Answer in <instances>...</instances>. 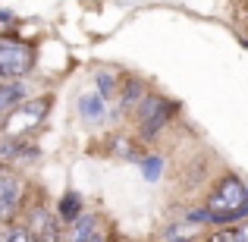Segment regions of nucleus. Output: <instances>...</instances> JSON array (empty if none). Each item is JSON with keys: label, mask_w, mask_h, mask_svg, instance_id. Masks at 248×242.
Here are the masks:
<instances>
[{"label": "nucleus", "mask_w": 248, "mask_h": 242, "mask_svg": "<svg viewBox=\"0 0 248 242\" xmlns=\"http://www.w3.org/2000/svg\"><path fill=\"white\" fill-rule=\"evenodd\" d=\"M164 239L167 242H195L198 239V226H192V220L188 224H170L164 230Z\"/></svg>", "instance_id": "6e6552de"}, {"label": "nucleus", "mask_w": 248, "mask_h": 242, "mask_svg": "<svg viewBox=\"0 0 248 242\" xmlns=\"http://www.w3.org/2000/svg\"><path fill=\"white\" fill-rule=\"evenodd\" d=\"M35 242H60V233H57V226H50V230H44V233H38Z\"/></svg>", "instance_id": "ddd939ff"}, {"label": "nucleus", "mask_w": 248, "mask_h": 242, "mask_svg": "<svg viewBox=\"0 0 248 242\" xmlns=\"http://www.w3.org/2000/svg\"><path fill=\"white\" fill-rule=\"evenodd\" d=\"M245 201H248V186L239 176H223L214 186V192L207 195V208L211 211H232V208L245 205Z\"/></svg>", "instance_id": "20e7f679"}, {"label": "nucleus", "mask_w": 248, "mask_h": 242, "mask_svg": "<svg viewBox=\"0 0 248 242\" xmlns=\"http://www.w3.org/2000/svg\"><path fill=\"white\" fill-rule=\"evenodd\" d=\"M176 110H179V104L170 101V97L145 95L139 101V135L141 139H154V135L176 116Z\"/></svg>", "instance_id": "f257e3e1"}, {"label": "nucleus", "mask_w": 248, "mask_h": 242, "mask_svg": "<svg viewBox=\"0 0 248 242\" xmlns=\"http://www.w3.org/2000/svg\"><path fill=\"white\" fill-rule=\"evenodd\" d=\"M6 242H35V233H31L29 226H13Z\"/></svg>", "instance_id": "9d476101"}, {"label": "nucleus", "mask_w": 248, "mask_h": 242, "mask_svg": "<svg viewBox=\"0 0 248 242\" xmlns=\"http://www.w3.org/2000/svg\"><path fill=\"white\" fill-rule=\"evenodd\" d=\"M107 104H104V95L101 91H94V95H82L79 97V113L85 116V120H101L104 113H107Z\"/></svg>", "instance_id": "0eeeda50"}, {"label": "nucleus", "mask_w": 248, "mask_h": 242, "mask_svg": "<svg viewBox=\"0 0 248 242\" xmlns=\"http://www.w3.org/2000/svg\"><path fill=\"white\" fill-rule=\"evenodd\" d=\"M207 242H242L239 239V230H230V226H220L217 233H211Z\"/></svg>", "instance_id": "1a4fd4ad"}, {"label": "nucleus", "mask_w": 248, "mask_h": 242, "mask_svg": "<svg viewBox=\"0 0 248 242\" xmlns=\"http://www.w3.org/2000/svg\"><path fill=\"white\" fill-rule=\"evenodd\" d=\"M239 239L248 242V220H242V226H239Z\"/></svg>", "instance_id": "2eb2a0df"}, {"label": "nucleus", "mask_w": 248, "mask_h": 242, "mask_svg": "<svg viewBox=\"0 0 248 242\" xmlns=\"http://www.w3.org/2000/svg\"><path fill=\"white\" fill-rule=\"evenodd\" d=\"M94 85H97V91H101V95H110V91H113V79H110L107 73H97L94 76Z\"/></svg>", "instance_id": "f8f14e48"}, {"label": "nucleus", "mask_w": 248, "mask_h": 242, "mask_svg": "<svg viewBox=\"0 0 248 242\" xmlns=\"http://www.w3.org/2000/svg\"><path fill=\"white\" fill-rule=\"evenodd\" d=\"M47 107H50V97H38V101H22V104H16L13 110H6L3 135H10V139H22L25 132H31V129H35L38 123L44 120Z\"/></svg>", "instance_id": "f03ea898"}, {"label": "nucleus", "mask_w": 248, "mask_h": 242, "mask_svg": "<svg viewBox=\"0 0 248 242\" xmlns=\"http://www.w3.org/2000/svg\"><path fill=\"white\" fill-rule=\"evenodd\" d=\"M10 25H13V16H10L6 10H0V35H3V32L10 29Z\"/></svg>", "instance_id": "4468645a"}, {"label": "nucleus", "mask_w": 248, "mask_h": 242, "mask_svg": "<svg viewBox=\"0 0 248 242\" xmlns=\"http://www.w3.org/2000/svg\"><path fill=\"white\" fill-rule=\"evenodd\" d=\"M19 182L10 173H0V220H13V214L19 211Z\"/></svg>", "instance_id": "39448f33"}, {"label": "nucleus", "mask_w": 248, "mask_h": 242, "mask_svg": "<svg viewBox=\"0 0 248 242\" xmlns=\"http://www.w3.org/2000/svg\"><path fill=\"white\" fill-rule=\"evenodd\" d=\"M57 217L63 220V224H76V220L82 217V198L76 192H66L60 198V208H57Z\"/></svg>", "instance_id": "423d86ee"}, {"label": "nucleus", "mask_w": 248, "mask_h": 242, "mask_svg": "<svg viewBox=\"0 0 248 242\" xmlns=\"http://www.w3.org/2000/svg\"><path fill=\"white\" fill-rule=\"evenodd\" d=\"M35 66V48L0 35V79H22Z\"/></svg>", "instance_id": "7ed1b4c3"}, {"label": "nucleus", "mask_w": 248, "mask_h": 242, "mask_svg": "<svg viewBox=\"0 0 248 242\" xmlns=\"http://www.w3.org/2000/svg\"><path fill=\"white\" fill-rule=\"evenodd\" d=\"M141 170H145V176L148 179H157L160 176V158H141Z\"/></svg>", "instance_id": "9b49d317"}]
</instances>
